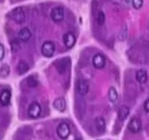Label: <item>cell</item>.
Listing matches in <instances>:
<instances>
[{
    "mask_svg": "<svg viewBox=\"0 0 149 140\" xmlns=\"http://www.w3.org/2000/svg\"><path fill=\"white\" fill-rule=\"evenodd\" d=\"M11 18L18 24H22L26 21V14L21 7L15 8L11 12Z\"/></svg>",
    "mask_w": 149,
    "mask_h": 140,
    "instance_id": "1",
    "label": "cell"
},
{
    "mask_svg": "<svg viewBox=\"0 0 149 140\" xmlns=\"http://www.w3.org/2000/svg\"><path fill=\"white\" fill-rule=\"evenodd\" d=\"M56 50L55 44L51 41H46L42 44L41 47V53L42 55L47 58L52 57Z\"/></svg>",
    "mask_w": 149,
    "mask_h": 140,
    "instance_id": "2",
    "label": "cell"
},
{
    "mask_svg": "<svg viewBox=\"0 0 149 140\" xmlns=\"http://www.w3.org/2000/svg\"><path fill=\"white\" fill-rule=\"evenodd\" d=\"M42 112V108L40 105L39 103L34 101L31 104H30L29 107L28 108V115L32 119L38 118Z\"/></svg>",
    "mask_w": 149,
    "mask_h": 140,
    "instance_id": "3",
    "label": "cell"
},
{
    "mask_svg": "<svg viewBox=\"0 0 149 140\" xmlns=\"http://www.w3.org/2000/svg\"><path fill=\"white\" fill-rule=\"evenodd\" d=\"M57 135L61 139H66L70 134V128L67 123H61L56 129Z\"/></svg>",
    "mask_w": 149,
    "mask_h": 140,
    "instance_id": "4",
    "label": "cell"
},
{
    "mask_svg": "<svg viewBox=\"0 0 149 140\" xmlns=\"http://www.w3.org/2000/svg\"><path fill=\"white\" fill-rule=\"evenodd\" d=\"M64 10L61 6L55 7L51 12V17L54 22H60L64 19Z\"/></svg>",
    "mask_w": 149,
    "mask_h": 140,
    "instance_id": "5",
    "label": "cell"
},
{
    "mask_svg": "<svg viewBox=\"0 0 149 140\" xmlns=\"http://www.w3.org/2000/svg\"><path fill=\"white\" fill-rule=\"evenodd\" d=\"M70 66V57H65L62 58L57 61L56 68L57 71L60 74H64L67 72Z\"/></svg>",
    "mask_w": 149,
    "mask_h": 140,
    "instance_id": "6",
    "label": "cell"
},
{
    "mask_svg": "<svg viewBox=\"0 0 149 140\" xmlns=\"http://www.w3.org/2000/svg\"><path fill=\"white\" fill-rule=\"evenodd\" d=\"M142 128V123L139 118H133L130 120L128 124V129L132 133H138L140 132Z\"/></svg>",
    "mask_w": 149,
    "mask_h": 140,
    "instance_id": "7",
    "label": "cell"
},
{
    "mask_svg": "<svg viewBox=\"0 0 149 140\" xmlns=\"http://www.w3.org/2000/svg\"><path fill=\"white\" fill-rule=\"evenodd\" d=\"M63 42L66 47L69 48H72L76 42V38L72 32L69 31L63 35Z\"/></svg>",
    "mask_w": 149,
    "mask_h": 140,
    "instance_id": "8",
    "label": "cell"
},
{
    "mask_svg": "<svg viewBox=\"0 0 149 140\" xmlns=\"http://www.w3.org/2000/svg\"><path fill=\"white\" fill-rule=\"evenodd\" d=\"M11 93L9 90L3 89L0 92V104L3 107L8 106L10 103Z\"/></svg>",
    "mask_w": 149,
    "mask_h": 140,
    "instance_id": "9",
    "label": "cell"
},
{
    "mask_svg": "<svg viewBox=\"0 0 149 140\" xmlns=\"http://www.w3.org/2000/svg\"><path fill=\"white\" fill-rule=\"evenodd\" d=\"M92 64L96 69L103 68L105 65V58L101 53L95 54L93 57Z\"/></svg>",
    "mask_w": 149,
    "mask_h": 140,
    "instance_id": "10",
    "label": "cell"
},
{
    "mask_svg": "<svg viewBox=\"0 0 149 140\" xmlns=\"http://www.w3.org/2000/svg\"><path fill=\"white\" fill-rule=\"evenodd\" d=\"M77 91L78 94L81 96H85L87 94L89 90V85H88V82L84 80H81L77 83Z\"/></svg>",
    "mask_w": 149,
    "mask_h": 140,
    "instance_id": "11",
    "label": "cell"
},
{
    "mask_svg": "<svg viewBox=\"0 0 149 140\" xmlns=\"http://www.w3.org/2000/svg\"><path fill=\"white\" fill-rule=\"evenodd\" d=\"M53 105L56 110L61 112H64L67 107V103H66L64 98H63V97H58L57 98H56L53 103Z\"/></svg>",
    "mask_w": 149,
    "mask_h": 140,
    "instance_id": "12",
    "label": "cell"
},
{
    "mask_svg": "<svg viewBox=\"0 0 149 140\" xmlns=\"http://www.w3.org/2000/svg\"><path fill=\"white\" fill-rule=\"evenodd\" d=\"M18 37L19 40L22 41V42H27L31 38V33L28 28L24 27L18 31Z\"/></svg>",
    "mask_w": 149,
    "mask_h": 140,
    "instance_id": "13",
    "label": "cell"
},
{
    "mask_svg": "<svg viewBox=\"0 0 149 140\" xmlns=\"http://www.w3.org/2000/svg\"><path fill=\"white\" fill-rule=\"evenodd\" d=\"M94 125H95V128L100 133H103L105 131L106 123L104 118L102 117H97L95 118Z\"/></svg>",
    "mask_w": 149,
    "mask_h": 140,
    "instance_id": "14",
    "label": "cell"
},
{
    "mask_svg": "<svg viewBox=\"0 0 149 140\" xmlns=\"http://www.w3.org/2000/svg\"><path fill=\"white\" fill-rule=\"evenodd\" d=\"M130 110L129 107H127V105H123L118 110V119L121 121H124L127 119V118L128 117V115H130Z\"/></svg>",
    "mask_w": 149,
    "mask_h": 140,
    "instance_id": "15",
    "label": "cell"
},
{
    "mask_svg": "<svg viewBox=\"0 0 149 140\" xmlns=\"http://www.w3.org/2000/svg\"><path fill=\"white\" fill-rule=\"evenodd\" d=\"M135 78L136 80H137L139 83H145V82H146V81H147L148 80V73L147 72H146V70H137V72H136Z\"/></svg>",
    "mask_w": 149,
    "mask_h": 140,
    "instance_id": "16",
    "label": "cell"
},
{
    "mask_svg": "<svg viewBox=\"0 0 149 140\" xmlns=\"http://www.w3.org/2000/svg\"><path fill=\"white\" fill-rule=\"evenodd\" d=\"M17 72L19 75H24L25 73H26L27 72L29 69V64L26 62L25 61H23V60H21V61L18 62V65H17Z\"/></svg>",
    "mask_w": 149,
    "mask_h": 140,
    "instance_id": "17",
    "label": "cell"
},
{
    "mask_svg": "<svg viewBox=\"0 0 149 140\" xmlns=\"http://www.w3.org/2000/svg\"><path fill=\"white\" fill-rule=\"evenodd\" d=\"M108 98L111 102H116L118 98L117 90L114 87H110L108 90Z\"/></svg>",
    "mask_w": 149,
    "mask_h": 140,
    "instance_id": "18",
    "label": "cell"
},
{
    "mask_svg": "<svg viewBox=\"0 0 149 140\" xmlns=\"http://www.w3.org/2000/svg\"><path fill=\"white\" fill-rule=\"evenodd\" d=\"M10 69L8 64H3L2 67H0V77L2 78H7L9 75Z\"/></svg>",
    "mask_w": 149,
    "mask_h": 140,
    "instance_id": "19",
    "label": "cell"
},
{
    "mask_svg": "<svg viewBox=\"0 0 149 140\" xmlns=\"http://www.w3.org/2000/svg\"><path fill=\"white\" fill-rule=\"evenodd\" d=\"M27 85L30 88H35L38 85V80H37V79L34 76L30 75L28 79H27Z\"/></svg>",
    "mask_w": 149,
    "mask_h": 140,
    "instance_id": "20",
    "label": "cell"
},
{
    "mask_svg": "<svg viewBox=\"0 0 149 140\" xmlns=\"http://www.w3.org/2000/svg\"><path fill=\"white\" fill-rule=\"evenodd\" d=\"M104 21H105V15H104V12L102 10H100V12L97 14V23L98 25L102 26L104 24Z\"/></svg>",
    "mask_w": 149,
    "mask_h": 140,
    "instance_id": "21",
    "label": "cell"
},
{
    "mask_svg": "<svg viewBox=\"0 0 149 140\" xmlns=\"http://www.w3.org/2000/svg\"><path fill=\"white\" fill-rule=\"evenodd\" d=\"M11 46H12V51L13 52H18L21 49V45L18 40H15L11 42Z\"/></svg>",
    "mask_w": 149,
    "mask_h": 140,
    "instance_id": "22",
    "label": "cell"
},
{
    "mask_svg": "<svg viewBox=\"0 0 149 140\" xmlns=\"http://www.w3.org/2000/svg\"><path fill=\"white\" fill-rule=\"evenodd\" d=\"M132 6L134 8H135V9H140L143 6V2L141 1V0H134V1L132 2Z\"/></svg>",
    "mask_w": 149,
    "mask_h": 140,
    "instance_id": "23",
    "label": "cell"
},
{
    "mask_svg": "<svg viewBox=\"0 0 149 140\" xmlns=\"http://www.w3.org/2000/svg\"><path fill=\"white\" fill-rule=\"evenodd\" d=\"M5 47H4V45H2V43H0V61H2L4 58V57H5Z\"/></svg>",
    "mask_w": 149,
    "mask_h": 140,
    "instance_id": "24",
    "label": "cell"
},
{
    "mask_svg": "<svg viewBox=\"0 0 149 140\" xmlns=\"http://www.w3.org/2000/svg\"><path fill=\"white\" fill-rule=\"evenodd\" d=\"M143 107H144L145 111H146V112H148V113H149V98L145 101Z\"/></svg>",
    "mask_w": 149,
    "mask_h": 140,
    "instance_id": "25",
    "label": "cell"
},
{
    "mask_svg": "<svg viewBox=\"0 0 149 140\" xmlns=\"http://www.w3.org/2000/svg\"><path fill=\"white\" fill-rule=\"evenodd\" d=\"M74 140H82L81 138H76Z\"/></svg>",
    "mask_w": 149,
    "mask_h": 140,
    "instance_id": "26",
    "label": "cell"
}]
</instances>
